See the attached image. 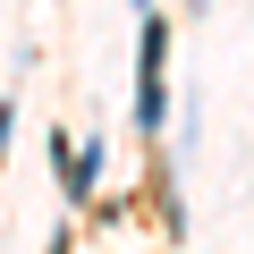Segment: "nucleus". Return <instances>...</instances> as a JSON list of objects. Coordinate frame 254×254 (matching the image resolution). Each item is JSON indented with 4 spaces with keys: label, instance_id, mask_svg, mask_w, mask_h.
<instances>
[{
    "label": "nucleus",
    "instance_id": "obj_1",
    "mask_svg": "<svg viewBox=\"0 0 254 254\" xmlns=\"http://www.w3.org/2000/svg\"><path fill=\"white\" fill-rule=\"evenodd\" d=\"M161 68H170V17L153 9V17H144V43H136V127H144V144H161V127H170V85H161Z\"/></svg>",
    "mask_w": 254,
    "mask_h": 254
}]
</instances>
